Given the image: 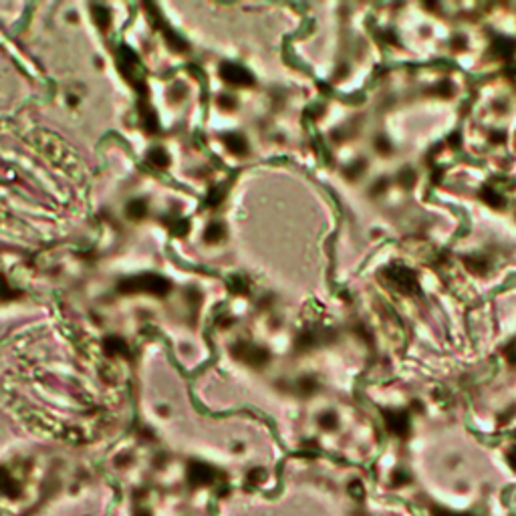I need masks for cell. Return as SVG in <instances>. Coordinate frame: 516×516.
<instances>
[{"instance_id": "obj_1", "label": "cell", "mask_w": 516, "mask_h": 516, "mask_svg": "<svg viewBox=\"0 0 516 516\" xmlns=\"http://www.w3.org/2000/svg\"><path fill=\"white\" fill-rule=\"evenodd\" d=\"M387 278L391 284H395L401 292H416L418 290V280L407 268L403 266H393L387 270Z\"/></svg>"}, {"instance_id": "obj_2", "label": "cell", "mask_w": 516, "mask_h": 516, "mask_svg": "<svg viewBox=\"0 0 516 516\" xmlns=\"http://www.w3.org/2000/svg\"><path fill=\"white\" fill-rule=\"evenodd\" d=\"M482 198H484L490 206H502V204H504L502 194L496 192V190H486V192H482Z\"/></svg>"}]
</instances>
